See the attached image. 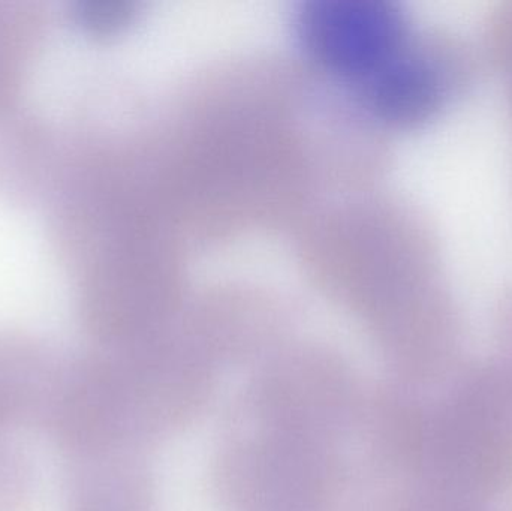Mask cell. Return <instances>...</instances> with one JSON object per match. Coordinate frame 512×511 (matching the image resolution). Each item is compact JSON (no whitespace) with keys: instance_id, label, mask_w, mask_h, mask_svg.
<instances>
[{"instance_id":"6da1fadb","label":"cell","mask_w":512,"mask_h":511,"mask_svg":"<svg viewBox=\"0 0 512 511\" xmlns=\"http://www.w3.org/2000/svg\"><path fill=\"white\" fill-rule=\"evenodd\" d=\"M300 27L319 60L361 78L399 53L405 39L402 12L388 0H312Z\"/></svg>"},{"instance_id":"3957f363","label":"cell","mask_w":512,"mask_h":511,"mask_svg":"<svg viewBox=\"0 0 512 511\" xmlns=\"http://www.w3.org/2000/svg\"><path fill=\"white\" fill-rule=\"evenodd\" d=\"M60 365L32 336L0 332V434L42 419Z\"/></svg>"},{"instance_id":"5b68a950","label":"cell","mask_w":512,"mask_h":511,"mask_svg":"<svg viewBox=\"0 0 512 511\" xmlns=\"http://www.w3.org/2000/svg\"><path fill=\"white\" fill-rule=\"evenodd\" d=\"M45 12L33 0H0V114L12 110L27 60L41 41Z\"/></svg>"},{"instance_id":"7a4b0ae2","label":"cell","mask_w":512,"mask_h":511,"mask_svg":"<svg viewBox=\"0 0 512 511\" xmlns=\"http://www.w3.org/2000/svg\"><path fill=\"white\" fill-rule=\"evenodd\" d=\"M63 159V138L30 114H0V194L29 201L53 194Z\"/></svg>"},{"instance_id":"8992f818","label":"cell","mask_w":512,"mask_h":511,"mask_svg":"<svg viewBox=\"0 0 512 511\" xmlns=\"http://www.w3.org/2000/svg\"><path fill=\"white\" fill-rule=\"evenodd\" d=\"M32 489V468L20 447L0 434V511H20Z\"/></svg>"},{"instance_id":"277c9868","label":"cell","mask_w":512,"mask_h":511,"mask_svg":"<svg viewBox=\"0 0 512 511\" xmlns=\"http://www.w3.org/2000/svg\"><path fill=\"white\" fill-rule=\"evenodd\" d=\"M363 80L370 107L394 122H420L432 116L447 90L445 72L432 59L403 50Z\"/></svg>"}]
</instances>
